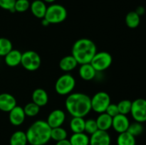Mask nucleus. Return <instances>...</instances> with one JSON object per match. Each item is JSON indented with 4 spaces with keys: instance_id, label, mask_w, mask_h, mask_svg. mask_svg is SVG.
Returning <instances> with one entry per match:
<instances>
[{
    "instance_id": "obj_14",
    "label": "nucleus",
    "mask_w": 146,
    "mask_h": 145,
    "mask_svg": "<svg viewBox=\"0 0 146 145\" xmlns=\"http://www.w3.org/2000/svg\"><path fill=\"white\" fill-rule=\"evenodd\" d=\"M17 105V99L14 95L7 92L0 94V110L9 112Z\"/></svg>"
},
{
    "instance_id": "obj_34",
    "label": "nucleus",
    "mask_w": 146,
    "mask_h": 145,
    "mask_svg": "<svg viewBox=\"0 0 146 145\" xmlns=\"http://www.w3.org/2000/svg\"><path fill=\"white\" fill-rule=\"evenodd\" d=\"M108 115L111 117H113L116 116L117 115L119 114V111H118V105L117 104L115 103H110V105H108V107H107L106 112Z\"/></svg>"
},
{
    "instance_id": "obj_38",
    "label": "nucleus",
    "mask_w": 146,
    "mask_h": 145,
    "mask_svg": "<svg viewBox=\"0 0 146 145\" xmlns=\"http://www.w3.org/2000/svg\"><path fill=\"white\" fill-rule=\"evenodd\" d=\"M45 3H48V4H53V3L55 2L56 0H43Z\"/></svg>"
},
{
    "instance_id": "obj_31",
    "label": "nucleus",
    "mask_w": 146,
    "mask_h": 145,
    "mask_svg": "<svg viewBox=\"0 0 146 145\" xmlns=\"http://www.w3.org/2000/svg\"><path fill=\"white\" fill-rule=\"evenodd\" d=\"M30 4L31 3L29 0H17L14 5V9L17 12H25L27 10L29 9Z\"/></svg>"
},
{
    "instance_id": "obj_33",
    "label": "nucleus",
    "mask_w": 146,
    "mask_h": 145,
    "mask_svg": "<svg viewBox=\"0 0 146 145\" xmlns=\"http://www.w3.org/2000/svg\"><path fill=\"white\" fill-rule=\"evenodd\" d=\"M17 0H0V7L4 10H8L10 12H16L14 5Z\"/></svg>"
},
{
    "instance_id": "obj_8",
    "label": "nucleus",
    "mask_w": 146,
    "mask_h": 145,
    "mask_svg": "<svg viewBox=\"0 0 146 145\" xmlns=\"http://www.w3.org/2000/svg\"><path fill=\"white\" fill-rule=\"evenodd\" d=\"M112 63V55L106 51H101L95 54L90 63L96 72H102L108 69Z\"/></svg>"
},
{
    "instance_id": "obj_29",
    "label": "nucleus",
    "mask_w": 146,
    "mask_h": 145,
    "mask_svg": "<svg viewBox=\"0 0 146 145\" xmlns=\"http://www.w3.org/2000/svg\"><path fill=\"white\" fill-rule=\"evenodd\" d=\"M144 131V127L143 125V123L138 122H133L132 123H130L129 127H128V129L127 130V132H129L131 134H132L133 136H138L139 135H141V134Z\"/></svg>"
},
{
    "instance_id": "obj_23",
    "label": "nucleus",
    "mask_w": 146,
    "mask_h": 145,
    "mask_svg": "<svg viewBox=\"0 0 146 145\" xmlns=\"http://www.w3.org/2000/svg\"><path fill=\"white\" fill-rule=\"evenodd\" d=\"M27 144H28V141H27V134H26V132L23 131H16L11 134L10 137V145H27Z\"/></svg>"
},
{
    "instance_id": "obj_26",
    "label": "nucleus",
    "mask_w": 146,
    "mask_h": 145,
    "mask_svg": "<svg viewBox=\"0 0 146 145\" xmlns=\"http://www.w3.org/2000/svg\"><path fill=\"white\" fill-rule=\"evenodd\" d=\"M67 136H68V132L62 127L51 128V139H53L57 142L66 139Z\"/></svg>"
},
{
    "instance_id": "obj_30",
    "label": "nucleus",
    "mask_w": 146,
    "mask_h": 145,
    "mask_svg": "<svg viewBox=\"0 0 146 145\" xmlns=\"http://www.w3.org/2000/svg\"><path fill=\"white\" fill-rule=\"evenodd\" d=\"M117 105L120 114L127 115L131 113L132 102L129 100H122L117 104Z\"/></svg>"
},
{
    "instance_id": "obj_4",
    "label": "nucleus",
    "mask_w": 146,
    "mask_h": 145,
    "mask_svg": "<svg viewBox=\"0 0 146 145\" xmlns=\"http://www.w3.org/2000/svg\"><path fill=\"white\" fill-rule=\"evenodd\" d=\"M68 12L65 7L59 4H50L47 7L44 18L50 24H58L64 22L67 18Z\"/></svg>"
},
{
    "instance_id": "obj_19",
    "label": "nucleus",
    "mask_w": 146,
    "mask_h": 145,
    "mask_svg": "<svg viewBox=\"0 0 146 145\" xmlns=\"http://www.w3.org/2000/svg\"><path fill=\"white\" fill-rule=\"evenodd\" d=\"M22 53L17 49H12L4 56L5 63L9 67H16L21 64Z\"/></svg>"
},
{
    "instance_id": "obj_12",
    "label": "nucleus",
    "mask_w": 146,
    "mask_h": 145,
    "mask_svg": "<svg viewBox=\"0 0 146 145\" xmlns=\"http://www.w3.org/2000/svg\"><path fill=\"white\" fill-rule=\"evenodd\" d=\"M26 117L27 116L24 111V108L19 105L14 107L9 112V119L10 123L16 127L22 125L25 121Z\"/></svg>"
},
{
    "instance_id": "obj_28",
    "label": "nucleus",
    "mask_w": 146,
    "mask_h": 145,
    "mask_svg": "<svg viewBox=\"0 0 146 145\" xmlns=\"http://www.w3.org/2000/svg\"><path fill=\"white\" fill-rule=\"evenodd\" d=\"M23 108H24L26 116L29 117L36 116L40 112V107L33 102L27 103Z\"/></svg>"
},
{
    "instance_id": "obj_7",
    "label": "nucleus",
    "mask_w": 146,
    "mask_h": 145,
    "mask_svg": "<svg viewBox=\"0 0 146 145\" xmlns=\"http://www.w3.org/2000/svg\"><path fill=\"white\" fill-rule=\"evenodd\" d=\"M110 103L111 97L104 91L96 92L92 98H91V110L98 114L105 112Z\"/></svg>"
},
{
    "instance_id": "obj_1",
    "label": "nucleus",
    "mask_w": 146,
    "mask_h": 145,
    "mask_svg": "<svg viewBox=\"0 0 146 145\" xmlns=\"http://www.w3.org/2000/svg\"><path fill=\"white\" fill-rule=\"evenodd\" d=\"M67 112L72 117H84L91 111V98L82 92H74L67 95L65 100Z\"/></svg>"
},
{
    "instance_id": "obj_13",
    "label": "nucleus",
    "mask_w": 146,
    "mask_h": 145,
    "mask_svg": "<svg viewBox=\"0 0 146 145\" xmlns=\"http://www.w3.org/2000/svg\"><path fill=\"white\" fill-rule=\"evenodd\" d=\"M130 125V121L127 115L118 114L113 117L112 127L118 134L127 132Z\"/></svg>"
},
{
    "instance_id": "obj_21",
    "label": "nucleus",
    "mask_w": 146,
    "mask_h": 145,
    "mask_svg": "<svg viewBox=\"0 0 146 145\" xmlns=\"http://www.w3.org/2000/svg\"><path fill=\"white\" fill-rule=\"evenodd\" d=\"M68 140L71 145H89L90 136L85 132L73 133Z\"/></svg>"
},
{
    "instance_id": "obj_22",
    "label": "nucleus",
    "mask_w": 146,
    "mask_h": 145,
    "mask_svg": "<svg viewBox=\"0 0 146 145\" xmlns=\"http://www.w3.org/2000/svg\"><path fill=\"white\" fill-rule=\"evenodd\" d=\"M85 122L84 117H72L69 122V127L73 133L84 132L85 130Z\"/></svg>"
},
{
    "instance_id": "obj_5",
    "label": "nucleus",
    "mask_w": 146,
    "mask_h": 145,
    "mask_svg": "<svg viewBox=\"0 0 146 145\" xmlns=\"http://www.w3.org/2000/svg\"><path fill=\"white\" fill-rule=\"evenodd\" d=\"M76 86V80L73 75L65 73L57 79L55 83V90L60 95H68L72 93Z\"/></svg>"
},
{
    "instance_id": "obj_25",
    "label": "nucleus",
    "mask_w": 146,
    "mask_h": 145,
    "mask_svg": "<svg viewBox=\"0 0 146 145\" xmlns=\"http://www.w3.org/2000/svg\"><path fill=\"white\" fill-rule=\"evenodd\" d=\"M141 16L135 11H130L125 16V24L130 28H135L140 25Z\"/></svg>"
},
{
    "instance_id": "obj_27",
    "label": "nucleus",
    "mask_w": 146,
    "mask_h": 145,
    "mask_svg": "<svg viewBox=\"0 0 146 145\" xmlns=\"http://www.w3.org/2000/svg\"><path fill=\"white\" fill-rule=\"evenodd\" d=\"M12 49V43L9 38H0V57H4Z\"/></svg>"
},
{
    "instance_id": "obj_37",
    "label": "nucleus",
    "mask_w": 146,
    "mask_h": 145,
    "mask_svg": "<svg viewBox=\"0 0 146 145\" xmlns=\"http://www.w3.org/2000/svg\"><path fill=\"white\" fill-rule=\"evenodd\" d=\"M41 24H42V26H48L50 24L48 22V21H47L46 19H45V18H44L41 19Z\"/></svg>"
},
{
    "instance_id": "obj_3",
    "label": "nucleus",
    "mask_w": 146,
    "mask_h": 145,
    "mask_svg": "<svg viewBox=\"0 0 146 145\" xmlns=\"http://www.w3.org/2000/svg\"><path fill=\"white\" fill-rule=\"evenodd\" d=\"M96 53L97 47L95 43L86 38L77 40L73 45L71 50V55L80 65L91 63Z\"/></svg>"
},
{
    "instance_id": "obj_17",
    "label": "nucleus",
    "mask_w": 146,
    "mask_h": 145,
    "mask_svg": "<svg viewBox=\"0 0 146 145\" xmlns=\"http://www.w3.org/2000/svg\"><path fill=\"white\" fill-rule=\"evenodd\" d=\"M31 99L33 102L41 107L46 105V104L48 103V95L46 91L43 88H36L33 91Z\"/></svg>"
},
{
    "instance_id": "obj_11",
    "label": "nucleus",
    "mask_w": 146,
    "mask_h": 145,
    "mask_svg": "<svg viewBox=\"0 0 146 145\" xmlns=\"http://www.w3.org/2000/svg\"><path fill=\"white\" fill-rule=\"evenodd\" d=\"M111 139L108 131L98 129L90 136L89 145H111Z\"/></svg>"
},
{
    "instance_id": "obj_24",
    "label": "nucleus",
    "mask_w": 146,
    "mask_h": 145,
    "mask_svg": "<svg viewBox=\"0 0 146 145\" xmlns=\"http://www.w3.org/2000/svg\"><path fill=\"white\" fill-rule=\"evenodd\" d=\"M117 145H135V137L128 132H122L118 134L116 139Z\"/></svg>"
},
{
    "instance_id": "obj_2",
    "label": "nucleus",
    "mask_w": 146,
    "mask_h": 145,
    "mask_svg": "<svg viewBox=\"0 0 146 145\" xmlns=\"http://www.w3.org/2000/svg\"><path fill=\"white\" fill-rule=\"evenodd\" d=\"M51 128L46 121L36 120L33 122L26 132L28 144L30 145H46L51 140Z\"/></svg>"
},
{
    "instance_id": "obj_35",
    "label": "nucleus",
    "mask_w": 146,
    "mask_h": 145,
    "mask_svg": "<svg viewBox=\"0 0 146 145\" xmlns=\"http://www.w3.org/2000/svg\"><path fill=\"white\" fill-rule=\"evenodd\" d=\"M135 11L137 13V14H138L140 16H143L145 13V9L143 7H142V6H139V7H137Z\"/></svg>"
},
{
    "instance_id": "obj_15",
    "label": "nucleus",
    "mask_w": 146,
    "mask_h": 145,
    "mask_svg": "<svg viewBox=\"0 0 146 145\" xmlns=\"http://www.w3.org/2000/svg\"><path fill=\"white\" fill-rule=\"evenodd\" d=\"M29 9L36 18L42 19L45 16L47 9L46 3L43 0H34L30 4Z\"/></svg>"
},
{
    "instance_id": "obj_9",
    "label": "nucleus",
    "mask_w": 146,
    "mask_h": 145,
    "mask_svg": "<svg viewBox=\"0 0 146 145\" xmlns=\"http://www.w3.org/2000/svg\"><path fill=\"white\" fill-rule=\"evenodd\" d=\"M131 114L135 122L144 123L146 122V100L138 98L132 102Z\"/></svg>"
},
{
    "instance_id": "obj_10",
    "label": "nucleus",
    "mask_w": 146,
    "mask_h": 145,
    "mask_svg": "<svg viewBox=\"0 0 146 145\" xmlns=\"http://www.w3.org/2000/svg\"><path fill=\"white\" fill-rule=\"evenodd\" d=\"M66 117L65 112L62 109H54L48 115L46 122L51 128L62 127L66 120Z\"/></svg>"
},
{
    "instance_id": "obj_32",
    "label": "nucleus",
    "mask_w": 146,
    "mask_h": 145,
    "mask_svg": "<svg viewBox=\"0 0 146 145\" xmlns=\"http://www.w3.org/2000/svg\"><path fill=\"white\" fill-rule=\"evenodd\" d=\"M98 129L96 119H88L85 122V130L84 132L87 134L91 135Z\"/></svg>"
},
{
    "instance_id": "obj_6",
    "label": "nucleus",
    "mask_w": 146,
    "mask_h": 145,
    "mask_svg": "<svg viewBox=\"0 0 146 145\" xmlns=\"http://www.w3.org/2000/svg\"><path fill=\"white\" fill-rule=\"evenodd\" d=\"M41 59L39 54L34 51H27L22 53L21 65L28 71H35L41 66Z\"/></svg>"
},
{
    "instance_id": "obj_16",
    "label": "nucleus",
    "mask_w": 146,
    "mask_h": 145,
    "mask_svg": "<svg viewBox=\"0 0 146 145\" xmlns=\"http://www.w3.org/2000/svg\"><path fill=\"white\" fill-rule=\"evenodd\" d=\"M96 71L94 68L90 63L81 64L78 69V74L80 78L86 81H90L94 79L96 75Z\"/></svg>"
},
{
    "instance_id": "obj_36",
    "label": "nucleus",
    "mask_w": 146,
    "mask_h": 145,
    "mask_svg": "<svg viewBox=\"0 0 146 145\" xmlns=\"http://www.w3.org/2000/svg\"><path fill=\"white\" fill-rule=\"evenodd\" d=\"M55 145H71V143H70L69 140L66 139H64V140L57 142Z\"/></svg>"
},
{
    "instance_id": "obj_18",
    "label": "nucleus",
    "mask_w": 146,
    "mask_h": 145,
    "mask_svg": "<svg viewBox=\"0 0 146 145\" xmlns=\"http://www.w3.org/2000/svg\"><path fill=\"white\" fill-rule=\"evenodd\" d=\"M78 63L72 55H66L63 57L59 61V68L61 71L64 72H71L74 71L77 66Z\"/></svg>"
},
{
    "instance_id": "obj_20",
    "label": "nucleus",
    "mask_w": 146,
    "mask_h": 145,
    "mask_svg": "<svg viewBox=\"0 0 146 145\" xmlns=\"http://www.w3.org/2000/svg\"><path fill=\"white\" fill-rule=\"evenodd\" d=\"M113 117L108 115L106 112L98 114L96 122L98 129L103 131H108L112 127Z\"/></svg>"
}]
</instances>
